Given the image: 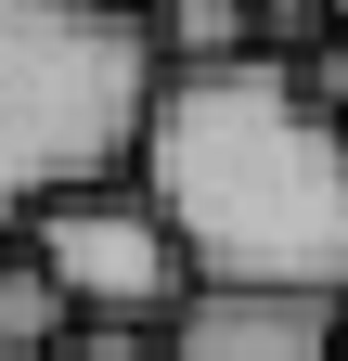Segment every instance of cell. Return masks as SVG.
Here are the masks:
<instances>
[{
  "label": "cell",
  "instance_id": "cell-2",
  "mask_svg": "<svg viewBox=\"0 0 348 361\" xmlns=\"http://www.w3.org/2000/svg\"><path fill=\"white\" fill-rule=\"evenodd\" d=\"M155 39L104 0H0V245H26L39 207L142 168L155 129Z\"/></svg>",
  "mask_w": 348,
  "mask_h": 361
},
{
  "label": "cell",
  "instance_id": "cell-3",
  "mask_svg": "<svg viewBox=\"0 0 348 361\" xmlns=\"http://www.w3.org/2000/svg\"><path fill=\"white\" fill-rule=\"evenodd\" d=\"M26 258L77 297L91 336H168V323L194 310V258H181V233L155 219L142 180H91V194L39 207V219H26Z\"/></svg>",
  "mask_w": 348,
  "mask_h": 361
},
{
  "label": "cell",
  "instance_id": "cell-1",
  "mask_svg": "<svg viewBox=\"0 0 348 361\" xmlns=\"http://www.w3.org/2000/svg\"><path fill=\"white\" fill-rule=\"evenodd\" d=\"M129 180L181 233L194 284L335 297L348 310V116H323L297 65L168 78Z\"/></svg>",
  "mask_w": 348,
  "mask_h": 361
},
{
  "label": "cell",
  "instance_id": "cell-4",
  "mask_svg": "<svg viewBox=\"0 0 348 361\" xmlns=\"http://www.w3.org/2000/svg\"><path fill=\"white\" fill-rule=\"evenodd\" d=\"M168 361H348V310H335V297L194 284V310L168 323Z\"/></svg>",
  "mask_w": 348,
  "mask_h": 361
},
{
  "label": "cell",
  "instance_id": "cell-9",
  "mask_svg": "<svg viewBox=\"0 0 348 361\" xmlns=\"http://www.w3.org/2000/svg\"><path fill=\"white\" fill-rule=\"evenodd\" d=\"M335 39H348V0H335Z\"/></svg>",
  "mask_w": 348,
  "mask_h": 361
},
{
  "label": "cell",
  "instance_id": "cell-8",
  "mask_svg": "<svg viewBox=\"0 0 348 361\" xmlns=\"http://www.w3.org/2000/svg\"><path fill=\"white\" fill-rule=\"evenodd\" d=\"M104 13H129V26H142V13H155V0H104Z\"/></svg>",
  "mask_w": 348,
  "mask_h": 361
},
{
  "label": "cell",
  "instance_id": "cell-5",
  "mask_svg": "<svg viewBox=\"0 0 348 361\" xmlns=\"http://www.w3.org/2000/svg\"><path fill=\"white\" fill-rule=\"evenodd\" d=\"M168 78H220V65H271V13L258 0H155L142 13Z\"/></svg>",
  "mask_w": 348,
  "mask_h": 361
},
{
  "label": "cell",
  "instance_id": "cell-7",
  "mask_svg": "<svg viewBox=\"0 0 348 361\" xmlns=\"http://www.w3.org/2000/svg\"><path fill=\"white\" fill-rule=\"evenodd\" d=\"M52 361H168V336H77V348H52Z\"/></svg>",
  "mask_w": 348,
  "mask_h": 361
},
{
  "label": "cell",
  "instance_id": "cell-6",
  "mask_svg": "<svg viewBox=\"0 0 348 361\" xmlns=\"http://www.w3.org/2000/svg\"><path fill=\"white\" fill-rule=\"evenodd\" d=\"M77 336H91L77 297H65L26 245H0V361H52V348H77Z\"/></svg>",
  "mask_w": 348,
  "mask_h": 361
}]
</instances>
